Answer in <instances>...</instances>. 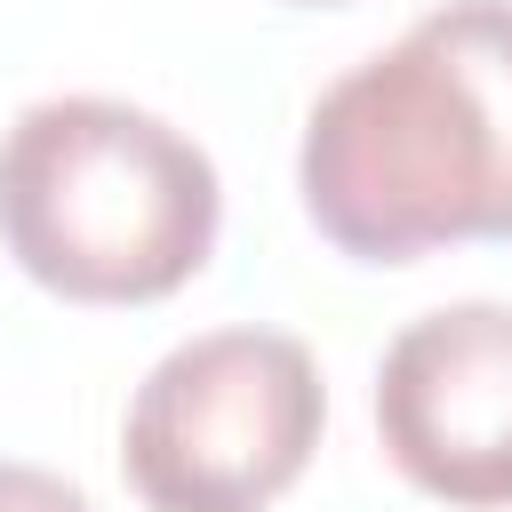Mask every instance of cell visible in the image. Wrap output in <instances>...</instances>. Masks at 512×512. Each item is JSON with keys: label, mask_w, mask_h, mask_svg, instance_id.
I'll return each mask as SVG.
<instances>
[{"label": "cell", "mask_w": 512, "mask_h": 512, "mask_svg": "<svg viewBox=\"0 0 512 512\" xmlns=\"http://www.w3.org/2000/svg\"><path fill=\"white\" fill-rule=\"evenodd\" d=\"M296 192L360 264L512 240V0H448L320 88Z\"/></svg>", "instance_id": "obj_1"}, {"label": "cell", "mask_w": 512, "mask_h": 512, "mask_svg": "<svg viewBox=\"0 0 512 512\" xmlns=\"http://www.w3.org/2000/svg\"><path fill=\"white\" fill-rule=\"evenodd\" d=\"M224 224L216 160L120 96L24 104L0 136V248L64 304L176 296Z\"/></svg>", "instance_id": "obj_2"}, {"label": "cell", "mask_w": 512, "mask_h": 512, "mask_svg": "<svg viewBox=\"0 0 512 512\" xmlns=\"http://www.w3.org/2000/svg\"><path fill=\"white\" fill-rule=\"evenodd\" d=\"M328 424L312 352L280 328H208L160 352L120 424V472L144 512H264Z\"/></svg>", "instance_id": "obj_3"}, {"label": "cell", "mask_w": 512, "mask_h": 512, "mask_svg": "<svg viewBox=\"0 0 512 512\" xmlns=\"http://www.w3.org/2000/svg\"><path fill=\"white\" fill-rule=\"evenodd\" d=\"M376 440L432 504H512V304L464 296L408 320L376 360Z\"/></svg>", "instance_id": "obj_4"}, {"label": "cell", "mask_w": 512, "mask_h": 512, "mask_svg": "<svg viewBox=\"0 0 512 512\" xmlns=\"http://www.w3.org/2000/svg\"><path fill=\"white\" fill-rule=\"evenodd\" d=\"M0 512H96V504L48 464H0Z\"/></svg>", "instance_id": "obj_5"}, {"label": "cell", "mask_w": 512, "mask_h": 512, "mask_svg": "<svg viewBox=\"0 0 512 512\" xmlns=\"http://www.w3.org/2000/svg\"><path fill=\"white\" fill-rule=\"evenodd\" d=\"M296 8H344V0H296Z\"/></svg>", "instance_id": "obj_6"}]
</instances>
